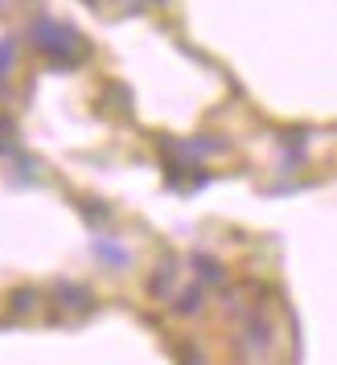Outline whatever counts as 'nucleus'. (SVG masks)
<instances>
[{"label": "nucleus", "mask_w": 337, "mask_h": 365, "mask_svg": "<svg viewBox=\"0 0 337 365\" xmlns=\"http://www.w3.org/2000/svg\"><path fill=\"white\" fill-rule=\"evenodd\" d=\"M34 41H37V50H46L50 58H58V62H74V58L83 53L79 34H70V29H62V25H50V21L34 29Z\"/></svg>", "instance_id": "1"}]
</instances>
